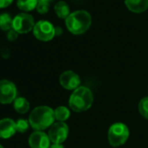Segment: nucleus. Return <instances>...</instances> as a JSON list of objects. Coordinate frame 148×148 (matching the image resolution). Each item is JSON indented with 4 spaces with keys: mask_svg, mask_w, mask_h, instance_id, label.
<instances>
[{
    "mask_svg": "<svg viewBox=\"0 0 148 148\" xmlns=\"http://www.w3.org/2000/svg\"><path fill=\"white\" fill-rule=\"evenodd\" d=\"M2 57L3 58H9V56H10V52H9V51H8V49H4L3 51H2Z\"/></svg>",
    "mask_w": 148,
    "mask_h": 148,
    "instance_id": "obj_23",
    "label": "nucleus"
},
{
    "mask_svg": "<svg viewBox=\"0 0 148 148\" xmlns=\"http://www.w3.org/2000/svg\"><path fill=\"white\" fill-rule=\"evenodd\" d=\"M93 103V94L86 86H79L74 90L69 99V106L73 112H83L91 108Z\"/></svg>",
    "mask_w": 148,
    "mask_h": 148,
    "instance_id": "obj_2",
    "label": "nucleus"
},
{
    "mask_svg": "<svg viewBox=\"0 0 148 148\" xmlns=\"http://www.w3.org/2000/svg\"><path fill=\"white\" fill-rule=\"evenodd\" d=\"M18 90L15 84L7 79L0 80V104L8 105L18 98Z\"/></svg>",
    "mask_w": 148,
    "mask_h": 148,
    "instance_id": "obj_7",
    "label": "nucleus"
},
{
    "mask_svg": "<svg viewBox=\"0 0 148 148\" xmlns=\"http://www.w3.org/2000/svg\"><path fill=\"white\" fill-rule=\"evenodd\" d=\"M31 148H50L51 140L48 134L43 131H35L32 132L28 139Z\"/></svg>",
    "mask_w": 148,
    "mask_h": 148,
    "instance_id": "obj_10",
    "label": "nucleus"
},
{
    "mask_svg": "<svg viewBox=\"0 0 148 148\" xmlns=\"http://www.w3.org/2000/svg\"><path fill=\"white\" fill-rule=\"evenodd\" d=\"M35 22L33 17L29 13H19L13 18L12 29L18 34H25L33 30Z\"/></svg>",
    "mask_w": 148,
    "mask_h": 148,
    "instance_id": "obj_5",
    "label": "nucleus"
},
{
    "mask_svg": "<svg viewBox=\"0 0 148 148\" xmlns=\"http://www.w3.org/2000/svg\"><path fill=\"white\" fill-rule=\"evenodd\" d=\"M38 2H45V3H49L51 1H52V0H38Z\"/></svg>",
    "mask_w": 148,
    "mask_h": 148,
    "instance_id": "obj_26",
    "label": "nucleus"
},
{
    "mask_svg": "<svg viewBox=\"0 0 148 148\" xmlns=\"http://www.w3.org/2000/svg\"><path fill=\"white\" fill-rule=\"evenodd\" d=\"M0 148H4V147H3V145H0Z\"/></svg>",
    "mask_w": 148,
    "mask_h": 148,
    "instance_id": "obj_27",
    "label": "nucleus"
},
{
    "mask_svg": "<svg viewBox=\"0 0 148 148\" xmlns=\"http://www.w3.org/2000/svg\"><path fill=\"white\" fill-rule=\"evenodd\" d=\"M55 32H56V34H57V35H59V34H61V32H62V31H61V28H59V27H57V28H55Z\"/></svg>",
    "mask_w": 148,
    "mask_h": 148,
    "instance_id": "obj_25",
    "label": "nucleus"
},
{
    "mask_svg": "<svg viewBox=\"0 0 148 148\" xmlns=\"http://www.w3.org/2000/svg\"><path fill=\"white\" fill-rule=\"evenodd\" d=\"M37 11L40 14H45L49 11V3L45 2H38L37 5Z\"/></svg>",
    "mask_w": 148,
    "mask_h": 148,
    "instance_id": "obj_20",
    "label": "nucleus"
},
{
    "mask_svg": "<svg viewBox=\"0 0 148 148\" xmlns=\"http://www.w3.org/2000/svg\"><path fill=\"white\" fill-rule=\"evenodd\" d=\"M54 110L47 106L35 107L29 116L30 125L35 131H44L54 124Z\"/></svg>",
    "mask_w": 148,
    "mask_h": 148,
    "instance_id": "obj_1",
    "label": "nucleus"
},
{
    "mask_svg": "<svg viewBox=\"0 0 148 148\" xmlns=\"http://www.w3.org/2000/svg\"><path fill=\"white\" fill-rule=\"evenodd\" d=\"M13 2V0H0V8H6L12 3Z\"/></svg>",
    "mask_w": 148,
    "mask_h": 148,
    "instance_id": "obj_22",
    "label": "nucleus"
},
{
    "mask_svg": "<svg viewBox=\"0 0 148 148\" xmlns=\"http://www.w3.org/2000/svg\"><path fill=\"white\" fill-rule=\"evenodd\" d=\"M126 7L132 12L140 13L147 10L148 0H125Z\"/></svg>",
    "mask_w": 148,
    "mask_h": 148,
    "instance_id": "obj_12",
    "label": "nucleus"
},
{
    "mask_svg": "<svg viewBox=\"0 0 148 148\" xmlns=\"http://www.w3.org/2000/svg\"><path fill=\"white\" fill-rule=\"evenodd\" d=\"M65 25L68 31L72 34L80 35L90 28L92 25V17L86 11H76L68 16L65 19Z\"/></svg>",
    "mask_w": 148,
    "mask_h": 148,
    "instance_id": "obj_3",
    "label": "nucleus"
},
{
    "mask_svg": "<svg viewBox=\"0 0 148 148\" xmlns=\"http://www.w3.org/2000/svg\"><path fill=\"white\" fill-rule=\"evenodd\" d=\"M13 18L8 13L0 14V29L4 32H9L12 29Z\"/></svg>",
    "mask_w": 148,
    "mask_h": 148,
    "instance_id": "obj_16",
    "label": "nucleus"
},
{
    "mask_svg": "<svg viewBox=\"0 0 148 148\" xmlns=\"http://www.w3.org/2000/svg\"><path fill=\"white\" fill-rule=\"evenodd\" d=\"M50 148H64V146L62 144H53L51 145Z\"/></svg>",
    "mask_w": 148,
    "mask_h": 148,
    "instance_id": "obj_24",
    "label": "nucleus"
},
{
    "mask_svg": "<svg viewBox=\"0 0 148 148\" xmlns=\"http://www.w3.org/2000/svg\"><path fill=\"white\" fill-rule=\"evenodd\" d=\"M69 134V127L65 122H56L49 129L48 136L53 144H62Z\"/></svg>",
    "mask_w": 148,
    "mask_h": 148,
    "instance_id": "obj_8",
    "label": "nucleus"
},
{
    "mask_svg": "<svg viewBox=\"0 0 148 148\" xmlns=\"http://www.w3.org/2000/svg\"><path fill=\"white\" fill-rule=\"evenodd\" d=\"M30 125L29 120H26L25 119H19L17 122H16V128H17V132H20V133H25L28 131Z\"/></svg>",
    "mask_w": 148,
    "mask_h": 148,
    "instance_id": "obj_19",
    "label": "nucleus"
},
{
    "mask_svg": "<svg viewBox=\"0 0 148 148\" xmlns=\"http://www.w3.org/2000/svg\"><path fill=\"white\" fill-rule=\"evenodd\" d=\"M13 106L15 111L20 114H25L30 110V103L24 97H18L13 102Z\"/></svg>",
    "mask_w": 148,
    "mask_h": 148,
    "instance_id": "obj_13",
    "label": "nucleus"
},
{
    "mask_svg": "<svg viewBox=\"0 0 148 148\" xmlns=\"http://www.w3.org/2000/svg\"><path fill=\"white\" fill-rule=\"evenodd\" d=\"M138 109L140 115L148 119V97H145L139 101Z\"/></svg>",
    "mask_w": 148,
    "mask_h": 148,
    "instance_id": "obj_18",
    "label": "nucleus"
},
{
    "mask_svg": "<svg viewBox=\"0 0 148 148\" xmlns=\"http://www.w3.org/2000/svg\"><path fill=\"white\" fill-rule=\"evenodd\" d=\"M80 78L73 71H65L61 73L59 83L66 90H76L80 86Z\"/></svg>",
    "mask_w": 148,
    "mask_h": 148,
    "instance_id": "obj_9",
    "label": "nucleus"
},
{
    "mask_svg": "<svg viewBox=\"0 0 148 148\" xmlns=\"http://www.w3.org/2000/svg\"><path fill=\"white\" fill-rule=\"evenodd\" d=\"M55 12L57 14V16L60 18H64L66 19L68 18V16L71 14L70 12V7L68 5V4L64 1H59L55 5L54 7Z\"/></svg>",
    "mask_w": 148,
    "mask_h": 148,
    "instance_id": "obj_14",
    "label": "nucleus"
},
{
    "mask_svg": "<svg viewBox=\"0 0 148 148\" xmlns=\"http://www.w3.org/2000/svg\"><path fill=\"white\" fill-rule=\"evenodd\" d=\"M16 132V122L13 119L10 118H5L0 119V138H10Z\"/></svg>",
    "mask_w": 148,
    "mask_h": 148,
    "instance_id": "obj_11",
    "label": "nucleus"
},
{
    "mask_svg": "<svg viewBox=\"0 0 148 148\" xmlns=\"http://www.w3.org/2000/svg\"><path fill=\"white\" fill-rule=\"evenodd\" d=\"M129 129L124 123L117 122L112 124L107 133V138L110 145L113 147H118L124 145L129 138Z\"/></svg>",
    "mask_w": 148,
    "mask_h": 148,
    "instance_id": "obj_4",
    "label": "nucleus"
},
{
    "mask_svg": "<svg viewBox=\"0 0 148 148\" xmlns=\"http://www.w3.org/2000/svg\"><path fill=\"white\" fill-rule=\"evenodd\" d=\"M18 33L15 30H13V29L10 30V31L7 32V38H8V40L11 41V42L16 41L17 38H18Z\"/></svg>",
    "mask_w": 148,
    "mask_h": 148,
    "instance_id": "obj_21",
    "label": "nucleus"
},
{
    "mask_svg": "<svg viewBox=\"0 0 148 148\" xmlns=\"http://www.w3.org/2000/svg\"><path fill=\"white\" fill-rule=\"evenodd\" d=\"M33 34L37 39L47 42L51 40L56 35L55 27L49 21L40 20L35 24L33 28Z\"/></svg>",
    "mask_w": 148,
    "mask_h": 148,
    "instance_id": "obj_6",
    "label": "nucleus"
},
{
    "mask_svg": "<svg viewBox=\"0 0 148 148\" xmlns=\"http://www.w3.org/2000/svg\"><path fill=\"white\" fill-rule=\"evenodd\" d=\"M38 1V0H18V7L24 12H31L37 8Z\"/></svg>",
    "mask_w": 148,
    "mask_h": 148,
    "instance_id": "obj_17",
    "label": "nucleus"
},
{
    "mask_svg": "<svg viewBox=\"0 0 148 148\" xmlns=\"http://www.w3.org/2000/svg\"><path fill=\"white\" fill-rule=\"evenodd\" d=\"M70 115H71V112L65 106H60L54 110L55 119L58 120V122H65L70 118Z\"/></svg>",
    "mask_w": 148,
    "mask_h": 148,
    "instance_id": "obj_15",
    "label": "nucleus"
}]
</instances>
